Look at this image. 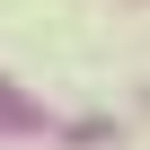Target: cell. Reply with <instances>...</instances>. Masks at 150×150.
<instances>
[{"label": "cell", "mask_w": 150, "mask_h": 150, "mask_svg": "<svg viewBox=\"0 0 150 150\" xmlns=\"http://www.w3.org/2000/svg\"><path fill=\"white\" fill-rule=\"evenodd\" d=\"M18 124H27V106H18L9 88H0V132H18Z\"/></svg>", "instance_id": "1"}]
</instances>
